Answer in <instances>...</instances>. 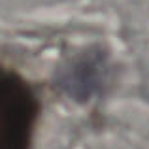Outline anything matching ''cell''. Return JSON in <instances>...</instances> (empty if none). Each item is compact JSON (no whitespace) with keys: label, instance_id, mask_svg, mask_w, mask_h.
Instances as JSON below:
<instances>
[{"label":"cell","instance_id":"7a4b0ae2","mask_svg":"<svg viewBox=\"0 0 149 149\" xmlns=\"http://www.w3.org/2000/svg\"><path fill=\"white\" fill-rule=\"evenodd\" d=\"M106 74L100 53H83L58 74V85L76 100H87L102 87Z\"/></svg>","mask_w":149,"mask_h":149},{"label":"cell","instance_id":"6da1fadb","mask_svg":"<svg viewBox=\"0 0 149 149\" xmlns=\"http://www.w3.org/2000/svg\"><path fill=\"white\" fill-rule=\"evenodd\" d=\"M40 100L19 74L0 68V149H30Z\"/></svg>","mask_w":149,"mask_h":149}]
</instances>
